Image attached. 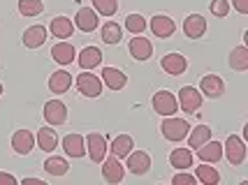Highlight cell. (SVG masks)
<instances>
[{
	"mask_svg": "<svg viewBox=\"0 0 248 185\" xmlns=\"http://www.w3.org/2000/svg\"><path fill=\"white\" fill-rule=\"evenodd\" d=\"M160 132L167 142H184L186 137H188V132H190V125L184 118L165 116V120H162V125H160Z\"/></svg>",
	"mask_w": 248,
	"mask_h": 185,
	"instance_id": "6da1fadb",
	"label": "cell"
},
{
	"mask_svg": "<svg viewBox=\"0 0 248 185\" xmlns=\"http://www.w3.org/2000/svg\"><path fill=\"white\" fill-rule=\"evenodd\" d=\"M223 155L227 157V162L232 167L244 164V160H246V143H244V139L237 137V134H230L225 139V146H223Z\"/></svg>",
	"mask_w": 248,
	"mask_h": 185,
	"instance_id": "7a4b0ae2",
	"label": "cell"
},
{
	"mask_svg": "<svg viewBox=\"0 0 248 185\" xmlns=\"http://www.w3.org/2000/svg\"><path fill=\"white\" fill-rule=\"evenodd\" d=\"M153 111L160 116H174L179 111V100L172 90H158L153 95Z\"/></svg>",
	"mask_w": 248,
	"mask_h": 185,
	"instance_id": "3957f363",
	"label": "cell"
},
{
	"mask_svg": "<svg viewBox=\"0 0 248 185\" xmlns=\"http://www.w3.org/2000/svg\"><path fill=\"white\" fill-rule=\"evenodd\" d=\"M179 109L186 114H195V111L202 107V93L195 86H184L179 90Z\"/></svg>",
	"mask_w": 248,
	"mask_h": 185,
	"instance_id": "277c9868",
	"label": "cell"
},
{
	"mask_svg": "<svg viewBox=\"0 0 248 185\" xmlns=\"http://www.w3.org/2000/svg\"><path fill=\"white\" fill-rule=\"evenodd\" d=\"M107 151H109V146H107V137H105V134L93 132V134H88L86 137V153L95 164H100L102 160H105Z\"/></svg>",
	"mask_w": 248,
	"mask_h": 185,
	"instance_id": "5b68a950",
	"label": "cell"
},
{
	"mask_svg": "<svg viewBox=\"0 0 248 185\" xmlns=\"http://www.w3.org/2000/svg\"><path fill=\"white\" fill-rule=\"evenodd\" d=\"M77 90L84 95V98H100V93H102V81H100V76L91 74V72H84V74L77 76Z\"/></svg>",
	"mask_w": 248,
	"mask_h": 185,
	"instance_id": "8992f818",
	"label": "cell"
},
{
	"mask_svg": "<svg viewBox=\"0 0 248 185\" xmlns=\"http://www.w3.org/2000/svg\"><path fill=\"white\" fill-rule=\"evenodd\" d=\"M44 120L56 128V125H63L65 120H67V107H65L61 100H49L46 104H44Z\"/></svg>",
	"mask_w": 248,
	"mask_h": 185,
	"instance_id": "52a82bcc",
	"label": "cell"
},
{
	"mask_svg": "<svg viewBox=\"0 0 248 185\" xmlns=\"http://www.w3.org/2000/svg\"><path fill=\"white\" fill-rule=\"evenodd\" d=\"M125 167H128L130 174L144 176L149 169H151V157H149V153H144V151H130Z\"/></svg>",
	"mask_w": 248,
	"mask_h": 185,
	"instance_id": "ba28073f",
	"label": "cell"
},
{
	"mask_svg": "<svg viewBox=\"0 0 248 185\" xmlns=\"http://www.w3.org/2000/svg\"><path fill=\"white\" fill-rule=\"evenodd\" d=\"M160 67H162V72L165 74H170V76H181L188 70V60H186L181 54H167V56H162V60H160Z\"/></svg>",
	"mask_w": 248,
	"mask_h": 185,
	"instance_id": "9c48e42d",
	"label": "cell"
},
{
	"mask_svg": "<svg viewBox=\"0 0 248 185\" xmlns=\"http://www.w3.org/2000/svg\"><path fill=\"white\" fill-rule=\"evenodd\" d=\"M123 176H125V167L121 164V160L116 155L102 160V178H105L107 183H121Z\"/></svg>",
	"mask_w": 248,
	"mask_h": 185,
	"instance_id": "30bf717a",
	"label": "cell"
},
{
	"mask_svg": "<svg viewBox=\"0 0 248 185\" xmlns=\"http://www.w3.org/2000/svg\"><path fill=\"white\" fill-rule=\"evenodd\" d=\"M200 93L206 95L209 100H216L225 93V84H223V79L218 74H206V76H202V81H200Z\"/></svg>",
	"mask_w": 248,
	"mask_h": 185,
	"instance_id": "8fae6325",
	"label": "cell"
},
{
	"mask_svg": "<svg viewBox=\"0 0 248 185\" xmlns=\"http://www.w3.org/2000/svg\"><path fill=\"white\" fill-rule=\"evenodd\" d=\"M75 26L81 33H93V30H97V26H100L97 12L91 10V7H81L75 16Z\"/></svg>",
	"mask_w": 248,
	"mask_h": 185,
	"instance_id": "7c38bea8",
	"label": "cell"
},
{
	"mask_svg": "<svg viewBox=\"0 0 248 185\" xmlns=\"http://www.w3.org/2000/svg\"><path fill=\"white\" fill-rule=\"evenodd\" d=\"M151 30L155 37L167 40V37H172V35L176 33V23H174V19H170L167 14H155L151 19Z\"/></svg>",
	"mask_w": 248,
	"mask_h": 185,
	"instance_id": "4fadbf2b",
	"label": "cell"
},
{
	"mask_svg": "<svg viewBox=\"0 0 248 185\" xmlns=\"http://www.w3.org/2000/svg\"><path fill=\"white\" fill-rule=\"evenodd\" d=\"M184 33L190 40H200L206 33V19L202 14H188L184 21Z\"/></svg>",
	"mask_w": 248,
	"mask_h": 185,
	"instance_id": "5bb4252c",
	"label": "cell"
},
{
	"mask_svg": "<svg viewBox=\"0 0 248 185\" xmlns=\"http://www.w3.org/2000/svg\"><path fill=\"white\" fill-rule=\"evenodd\" d=\"M130 49V56L135 58V60H149L153 54V44L146 40V37H140V35H135L128 44Z\"/></svg>",
	"mask_w": 248,
	"mask_h": 185,
	"instance_id": "9a60e30c",
	"label": "cell"
},
{
	"mask_svg": "<svg viewBox=\"0 0 248 185\" xmlns=\"http://www.w3.org/2000/svg\"><path fill=\"white\" fill-rule=\"evenodd\" d=\"M12 148L19 155H28L35 148V134L28 130H16L14 137H12Z\"/></svg>",
	"mask_w": 248,
	"mask_h": 185,
	"instance_id": "2e32d148",
	"label": "cell"
},
{
	"mask_svg": "<svg viewBox=\"0 0 248 185\" xmlns=\"http://www.w3.org/2000/svg\"><path fill=\"white\" fill-rule=\"evenodd\" d=\"M63 151L70 157H84L86 155V139L81 134H67V137H63Z\"/></svg>",
	"mask_w": 248,
	"mask_h": 185,
	"instance_id": "e0dca14e",
	"label": "cell"
},
{
	"mask_svg": "<svg viewBox=\"0 0 248 185\" xmlns=\"http://www.w3.org/2000/svg\"><path fill=\"white\" fill-rule=\"evenodd\" d=\"M102 51L97 49V46H86V49H81V54H79V58H77V63H79V67L81 70H95L100 63H102Z\"/></svg>",
	"mask_w": 248,
	"mask_h": 185,
	"instance_id": "ac0fdd59",
	"label": "cell"
},
{
	"mask_svg": "<svg viewBox=\"0 0 248 185\" xmlns=\"http://www.w3.org/2000/svg\"><path fill=\"white\" fill-rule=\"evenodd\" d=\"M51 58H54L58 65H70V63L77 60V49L70 42H58L51 49Z\"/></svg>",
	"mask_w": 248,
	"mask_h": 185,
	"instance_id": "d6986e66",
	"label": "cell"
},
{
	"mask_svg": "<svg viewBox=\"0 0 248 185\" xmlns=\"http://www.w3.org/2000/svg\"><path fill=\"white\" fill-rule=\"evenodd\" d=\"M70 86H72V74L65 72V70H58V72H54V74L49 76V90H51L54 95L67 93Z\"/></svg>",
	"mask_w": 248,
	"mask_h": 185,
	"instance_id": "ffe728a7",
	"label": "cell"
},
{
	"mask_svg": "<svg viewBox=\"0 0 248 185\" xmlns=\"http://www.w3.org/2000/svg\"><path fill=\"white\" fill-rule=\"evenodd\" d=\"M102 81L111 90H121L128 84V76H125V72H121L119 67H102Z\"/></svg>",
	"mask_w": 248,
	"mask_h": 185,
	"instance_id": "44dd1931",
	"label": "cell"
},
{
	"mask_svg": "<svg viewBox=\"0 0 248 185\" xmlns=\"http://www.w3.org/2000/svg\"><path fill=\"white\" fill-rule=\"evenodd\" d=\"M46 28L44 26H31V28H26V33H23V44H26V49H40L44 42H46Z\"/></svg>",
	"mask_w": 248,
	"mask_h": 185,
	"instance_id": "7402d4cb",
	"label": "cell"
},
{
	"mask_svg": "<svg viewBox=\"0 0 248 185\" xmlns=\"http://www.w3.org/2000/svg\"><path fill=\"white\" fill-rule=\"evenodd\" d=\"M35 142H37V146H40L44 153H51V151H56V146H58V134H56V130H51V125H46V128H40V130H37Z\"/></svg>",
	"mask_w": 248,
	"mask_h": 185,
	"instance_id": "603a6c76",
	"label": "cell"
},
{
	"mask_svg": "<svg viewBox=\"0 0 248 185\" xmlns=\"http://www.w3.org/2000/svg\"><path fill=\"white\" fill-rule=\"evenodd\" d=\"M197 157L202 162H218L223 157V143L218 142H204L197 148Z\"/></svg>",
	"mask_w": 248,
	"mask_h": 185,
	"instance_id": "cb8c5ba5",
	"label": "cell"
},
{
	"mask_svg": "<svg viewBox=\"0 0 248 185\" xmlns=\"http://www.w3.org/2000/svg\"><path fill=\"white\" fill-rule=\"evenodd\" d=\"M49 30H51V35H54V37L65 40V37H72V33H75V23L70 21L67 16H56V19H51Z\"/></svg>",
	"mask_w": 248,
	"mask_h": 185,
	"instance_id": "d4e9b609",
	"label": "cell"
},
{
	"mask_svg": "<svg viewBox=\"0 0 248 185\" xmlns=\"http://www.w3.org/2000/svg\"><path fill=\"white\" fill-rule=\"evenodd\" d=\"M227 65L237 72H246L248 70V49L246 46H234L230 56H227Z\"/></svg>",
	"mask_w": 248,
	"mask_h": 185,
	"instance_id": "484cf974",
	"label": "cell"
},
{
	"mask_svg": "<svg viewBox=\"0 0 248 185\" xmlns=\"http://www.w3.org/2000/svg\"><path fill=\"white\" fill-rule=\"evenodd\" d=\"M195 178L200 181V183L204 185H218L220 183V174H218L216 167H209V162L200 164L197 169H195Z\"/></svg>",
	"mask_w": 248,
	"mask_h": 185,
	"instance_id": "4316f807",
	"label": "cell"
},
{
	"mask_svg": "<svg viewBox=\"0 0 248 185\" xmlns=\"http://www.w3.org/2000/svg\"><path fill=\"white\" fill-rule=\"evenodd\" d=\"M170 164H172L174 169H188V167H193V153L190 148H174L172 155H170Z\"/></svg>",
	"mask_w": 248,
	"mask_h": 185,
	"instance_id": "83f0119b",
	"label": "cell"
},
{
	"mask_svg": "<svg viewBox=\"0 0 248 185\" xmlns=\"http://www.w3.org/2000/svg\"><path fill=\"white\" fill-rule=\"evenodd\" d=\"M135 148V143H132V137L130 134H119L116 139H114V143H111V155H116L119 160H123V157H128V153Z\"/></svg>",
	"mask_w": 248,
	"mask_h": 185,
	"instance_id": "f1b7e54d",
	"label": "cell"
},
{
	"mask_svg": "<svg viewBox=\"0 0 248 185\" xmlns=\"http://www.w3.org/2000/svg\"><path fill=\"white\" fill-rule=\"evenodd\" d=\"M100 35H102V42L105 44H119L123 40V28L116 21H107L102 26Z\"/></svg>",
	"mask_w": 248,
	"mask_h": 185,
	"instance_id": "f546056e",
	"label": "cell"
},
{
	"mask_svg": "<svg viewBox=\"0 0 248 185\" xmlns=\"http://www.w3.org/2000/svg\"><path fill=\"white\" fill-rule=\"evenodd\" d=\"M211 139V128H206V125H197L193 128V132H188V143H190V148H200L204 142Z\"/></svg>",
	"mask_w": 248,
	"mask_h": 185,
	"instance_id": "4dcf8cb0",
	"label": "cell"
},
{
	"mask_svg": "<svg viewBox=\"0 0 248 185\" xmlns=\"http://www.w3.org/2000/svg\"><path fill=\"white\" fill-rule=\"evenodd\" d=\"M44 171L51 176H65L70 171V164H67V160H63V157H49V160L44 162Z\"/></svg>",
	"mask_w": 248,
	"mask_h": 185,
	"instance_id": "1f68e13d",
	"label": "cell"
},
{
	"mask_svg": "<svg viewBox=\"0 0 248 185\" xmlns=\"http://www.w3.org/2000/svg\"><path fill=\"white\" fill-rule=\"evenodd\" d=\"M21 16H37L44 12V0H19Z\"/></svg>",
	"mask_w": 248,
	"mask_h": 185,
	"instance_id": "d6a6232c",
	"label": "cell"
},
{
	"mask_svg": "<svg viewBox=\"0 0 248 185\" xmlns=\"http://www.w3.org/2000/svg\"><path fill=\"white\" fill-rule=\"evenodd\" d=\"M93 10L102 16H114L119 12V0H93Z\"/></svg>",
	"mask_w": 248,
	"mask_h": 185,
	"instance_id": "836d02e7",
	"label": "cell"
},
{
	"mask_svg": "<svg viewBox=\"0 0 248 185\" xmlns=\"http://www.w3.org/2000/svg\"><path fill=\"white\" fill-rule=\"evenodd\" d=\"M125 28H128L132 35H141L146 30V19H144L141 14H130L128 19H125Z\"/></svg>",
	"mask_w": 248,
	"mask_h": 185,
	"instance_id": "e575fe53",
	"label": "cell"
},
{
	"mask_svg": "<svg viewBox=\"0 0 248 185\" xmlns=\"http://www.w3.org/2000/svg\"><path fill=\"white\" fill-rule=\"evenodd\" d=\"M209 10H211V14H214V16L223 19V16H227V14H230V0H211Z\"/></svg>",
	"mask_w": 248,
	"mask_h": 185,
	"instance_id": "d590c367",
	"label": "cell"
},
{
	"mask_svg": "<svg viewBox=\"0 0 248 185\" xmlns=\"http://www.w3.org/2000/svg\"><path fill=\"white\" fill-rule=\"evenodd\" d=\"M195 181L197 178L193 174H176L172 178V185H195Z\"/></svg>",
	"mask_w": 248,
	"mask_h": 185,
	"instance_id": "8d00e7d4",
	"label": "cell"
},
{
	"mask_svg": "<svg viewBox=\"0 0 248 185\" xmlns=\"http://www.w3.org/2000/svg\"><path fill=\"white\" fill-rule=\"evenodd\" d=\"M232 5L239 14H248V0H232Z\"/></svg>",
	"mask_w": 248,
	"mask_h": 185,
	"instance_id": "74e56055",
	"label": "cell"
},
{
	"mask_svg": "<svg viewBox=\"0 0 248 185\" xmlns=\"http://www.w3.org/2000/svg\"><path fill=\"white\" fill-rule=\"evenodd\" d=\"M14 183H16V178H14V176L0 171V185H14Z\"/></svg>",
	"mask_w": 248,
	"mask_h": 185,
	"instance_id": "f35d334b",
	"label": "cell"
},
{
	"mask_svg": "<svg viewBox=\"0 0 248 185\" xmlns=\"http://www.w3.org/2000/svg\"><path fill=\"white\" fill-rule=\"evenodd\" d=\"M23 185H42L40 178H23Z\"/></svg>",
	"mask_w": 248,
	"mask_h": 185,
	"instance_id": "ab89813d",
	"label": "cell"
},
{
	"mask_svg": "<svg viewBox=\"0 0 248 185\" xmlns=\"http://www.w3.org/2000/svg\"><path fill=\"white\" fill-rule=\"evenodd\" d=\"M0 95H2V84H0Z\"/></svg>",
	"mask_w": 248,
	"mask_h": 185,
	"instance_id": "60d3db41",
	"label": "cell"
}]
</instances>
